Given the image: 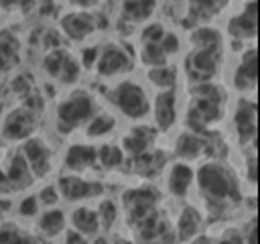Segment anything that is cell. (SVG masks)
Masks as SVG:
<instances>
[{"instance_id": "17", "label": "cell", "mask_w": 260, "mask_h": 244, "mask_svg": "<svg viewBox=\"0 0 260 244\" xmlns=\"http://www.w3.org/2000/svg\"><path fill=\"white\" fill-rule=\"evenodd\" d=\"M154 116H156V122L162 130L173 126V122H175V94L173 92H162L156 98Z\"/></svg>"}, {"instance_id": "34", "label": "cell", "mask_w": 260, "mask_h": 244, "mask_svg": "<svg viewBox=\"0 0 260 244\" xmlns=\"http://www.w3.org/2000/svg\"><path fill=\"white\" fill-rule=\"evenodd\" d=\"M112 128H114V118L102 114V116H95L93 122H89L87 134H89V136H102V134H108Z\"/></svg>"}, {"instance_id": "6", "label": "cell", "mask_w": 260, "mask_h": 244, "mask_svg": "<svg viewBox=\"0 0 260 244\" xmlns=\"http://www.w3.org/2000/svg\"><path fill=\"white\" fill-rule=\"evenodd\" d=\"M22 157H24V161H26L32 177L47 175L49 165H51V159H49V148L45 146L43 140H39V138L26 140V144L22 148Z\"/></svg>"}, {"instance_id": "12", "label": "cell", "mask_w": 260, "mask_h": 244, "mask_svg": "<svg viewBox=\"0 0 260 244\" xmlns=\"http://www.w3.org/2000/svg\"><path fill=\"white\" fill-rule=\"evenodd\" d=\"M230 33L240 39H252L256 35V2H248L246 10L230 20Z\"/></svg>"}, {"instance_id": "33", "label": "cell", "mask_w": 260, "mask_h": 244, "mask_svg": "<svg viewBox=\"0 0 260 244\" xmlns=\"http://www.w3.org/2000/svg\"><path fill=\"white\" fill-rule=\"evenodd\" d=\"M67 57H69V53H65L63 49H55V51H51L47 57H45V69L51 73V75H59L61 73V69H63V63L67 61Z\"/></svg>"}, {"instance_id": "9", "label": "cell", "mask_w": 260, "mask_h": 244, "mask_svg": "<svg viewBox=\"0 0 260 244\" xmlns=\"http://www.w3.org/2000/svg\"><path fill=\"white\" fill-rule=\"evenodd\" d=\"M59 187H61V193L67 197V199H81V197H93V195H100L104 191V185L102 183H89V181H83L79 177H61L59 179Z\"/></svg>"}, {"instance_id": "46", "label": "cell", "mask_w": 260, "mask_h": 244, "mask_svg": "<svg viewBox=\"0 0 260 244\" xmlns=\"http://www.w3.org/2000/svg\"><path fill=\"white\" fill-rule=\"evenodd\" d=\"M248 177H250V181H256V159H254V157L250 159V167H248Z\"/></svg>"}, {"instance_id": "16", "label": "cell", "mask_w": 260, "mask_h": 244, "mask_svg": "<svg viewBox=\"0 0 260 244\" xmlns=\"http://www.w3.org/2000/svg\"><path fill=\"white\" fill-rule=\"evenodd\" d=\"M98 159V150L93 146H85V144H75L67 150V157H65V165L73 171H81V169H87L95 163Z\"/></svg>"}, {"instance_id": "19", "label": "cell", "mask_w": 260, "mask_h": 244, "mask_svg": "<svg viewBox=\"0 0 260 244\" xmlns=\"http://www.w3.org/2000/svg\"><path fill=\"white\" fill-rule=\"evenodd\" d=\"M73 226L77 232L85 234V236H93L100 228V220H98V214L93 209H87V207H79L73 211Z\"/></svg>"}, {"instance_id": "14", "label": "cell", "mask_w": 260, "mask_h": 244, "mask_svg": "<svg viewBox=\"0 0 260 244\" xmlns=\"http://www.w3.org/2000/svg\"><path fill=\"white\" fill-rule=\"evenodd\" d=\"M236 85L240 89H254L256 85V49H248L236 71Z\"/></svg>"}, {"instance_id": "51", "label": "cell", "mask_w": 260, "mask_h": 244, "mask_svg": "<svg viewBox=\"0 0 260 244\" xmlns=\"http://www.w3.org/2000/svg\"><path fill=\"white\" fill-rule=\"evenodd\" d=\"M95 244H108V242H106L104 238H98V240H95Z\"/></svg>"}, {"instance_id": "47", "label": "cell", "mask_w": 260, "mask_h": 244, "mask_svg": "<svg viewBox=\"0 0 260 244\" xmlns=\"http://www.w3.org/2000/svg\"><path fill=\"white\" fill-rule=\"evenodd\" d=\"M49 43H51V45H59V37H57L55 33H49V35H47V45H49Z\"/></svg>"}, {"instance_id": "44", "label": "cell", "mask_w": 260, "mask_h": 244, "mask_svg": "<svg viewBox=\"0 0 260 244\" xmlns=\"http://www.w3.org/2000/svg\"><path fill=\"white\" fill-rule=\"evenodd\" d=\"M12 187H10V181H8V177H6V173L0 169V193H8Z\"/></svg>"}, {"instance_id": "7", "label": "cell", "mask_w": 260, "mask_h": 244, "mask_svg": "<svg viewBox=\"0 0 260 244\" xmlns=\"http://www.w3.org/2000/svg\"><path fill=\"white\" fill-rule=\"evenodd\" d=\"M35 128V116L30 110L26 108H18L12 110L2 126V134L6 138H26Z\"/></svg>"}, {"instance_id": "10", "label": "cell", "mask_w": 260, "mask_h": 244, "mask_svg": "<svg viewBox=\"0 0 260 244\" xmlns=\"http://www.w3.org/2000/svg\"><path fill=\"white\" fill-rule=\"evenodd\" d=\"M93 22L95 20L89 14H85V12H71V14H65L63 16L61 26H63V30H65V35L69 39L79 41V39L87 37L93 30Z\"/></svg>"}, {"instance_id": "15", "label": "cell", "mask_w": 260, "mask_h": 244, "mask_svg": "<svg viewBox=\"0 0 260 244\" xmlns=\"http://www.w3.org/2000/svg\"><path fill=\"white\" fill-rule=\"evenodd\" d=\"M6 177H8L12 189H24V187H28L32 183V173H30V169H28V165H26L22 155H14L10 159Z\"/></svg>"}, {"instance_id": "25", "label": "cell", "mask_w": 260, "mask_h": 244, "mask_svg": "<svg viewBox=\"0 0 260 244\" xmlns=\"http://www.w3.org/2000/svg\"><path fill=\"white\" fill-rule=\"evenodd\" d=\"M63 226H65V216H63L59 209L47 211V214L41 218V222H39V228H41L47 236H57V234L63 230Z\"/></svg>"}, {"instance_id": "35", "label": "cell", "mask_w": 260, "mask_h": 244, "mask_svg": "<svg viewBox=\"0 0 260 244\" xmlns=\"http://www.w3.org/2000/svg\"><path fill=\"white\" fill-rule=\"evenodd\" d=\"M61 79L65 81V83H73L77 77H79V63L69 55L67 57V61L63 63V69H61Z\"/></svg>"}, {"instance_id": "42", "label": "cell", "mask_w": 260, "mask_h": 244, "mask_svg": "<svg viewBox=\"0 0 260 244\" xmlns=\"http://www.w3.org/2000/svg\"><path fill=\"white\" fill-rule=\"evenodd\" d=\"M81 57H83V59H81V61H83V65H85V67H91V65H93V61H95V57H98V49H95V47H89V49H85V51H83V55H81Z\"/></svg>"}, {"instance_id": "24", "label": "cell", "mask_w": 260, "mask_h": 244, "mask_svg": "<svg viewBox=\"0 0 260 244\" xmlns=\"http://www.w3.org/2000/svg\"><path fill=\"white\" fill-rule=\"evenodd\" d=\"M165 230H167V224H165V220L156 211H152L150 216H146L140 222V236H142V240H154L156 236H162Z\"/></svg>"}, {"instance_id": "38", "label": "cell", "mask_w": 260, "mask_h": 244, "mask_svg": "<svg viewBox=\"0 0 260 244\" xmlns=\"http://www.w3.org/2000/svg\"><path fill=\"white\" fill-rule=\"evenodd\" d=\"M160 49H162V53L165 55H169V53H175L177 49H179V41H177V37L175 35H165L162 39H160Z\"/></svg>"}, {"instance_id": "2", "label": "cell", "mask_w": 260, "mask_h": 244, "mask_svg": "<svg viewBox=\"0 0 260 244\" xmlns=\"http://www.w3.org/2000/svg\"><path fill=\"white\" fill-rule=\"evenodd\" d=\"M93 114V100L87 94H75L67 102H63L57 110L59 118V132H71L79 122L87 120Z\"/></svg>"}, {"instance_id": "26", "label": "cell", "mask_w": 260, "mask_h": 244, "mask_svg": "<svg viewBox=\"0 0 260 244\" xmlns=\"http://www.w3.org/2000/svg\"><path fill=\"white\" fill-rule=\"evenodd\" d=\"M197 228H199V214L193 207H185L179 218V236L187 240L197 232Z\"/></svg>"}, {"instance_id": "50", "label": "cell", "mask_w": 260, "mask_h": 244, "mask_svg": "<svg viewBox=\"0 0 260 244\" xmlns=\"http://www.w3.org/2000/svg\"><path fill=\"white\" fill-rule=\"evenodd\" d=\"M8 67H10V63L0 55V71H2V69H8Z\"/></svg>"}, {"instance_id": "45", "label": "cell", "mask_w": 260, "mask_h": 244, "mask_svg": "<svg viewBox=\"0 0 260 244\" xmlns=\"http://www.w3.org/2000/svg\"><path fill=\"white\" fill-rule=\"evenodd\" d=\"M67 244H85V240H83L81 234L71 232V234H67Z\"/></svg>"}, {"instance_id": "48", "label": "cell", "mask_w": 260, "mask_h": 244, "mask_svg": "<svg viewBox=\"0 0 260 244\" xmlns=\"http://www.w3.org/2000/svg\"><path fill=\"white\" fill-rule=\"evenodd\" d=\"M193 244H213V242H211V240H209L207 236H201V238H197V240H195Z\"/></svg>"}, {"instance_id": "13", "label": "cell", "mask_w": 260, "mask_h": 244, "mask_svg": "<svg viewBox=\"0 0 260 244\" xmlns=\"http://www.w3.org/2000/svg\"><path fill=\"white\" fill-rule=\"evenodd\" d=\"M236 128L240 138L252 140L256 136V104L254 102H242L236 114Z\"/></svg>"}, {"instance_id": "53", "label": "cell", "mask_w": 260, "mask_h": 244, "mask_svg": "<svg viewBox=\"0 0 260 244\" xmlns=\"http://www.w3.org/2000/svg\"><path fill=\"white\" fill-rule=\"evenodd\" d=\"M118 244H128V242H122V240H120V242H118Z\"/></svg>"}, {"instance_id": "8", "label": "cell", "mask_w": 260, "mask_h": 244, "mask_svg": "<svg viewBox=\"0 0 260 244\" xmlns=\"http://www.w3.org/2000/svg\"><path fill=\"white\" fill-rule=\"evenodd\" d=\"M219 104H213L209 100H201V98H195L191 110H189V116H187V122L193 130H203L209 122H215L219 118Z\"/></svg>"}, {"instance_id": "29", "label": "cell", "mask_w": 260, "mask_h": 244, "mask_svg": "<svg viewBox=\"0 0 260 244\" xmlns=\"http://www.w3.org/2000/svg\"><path fill=\"white\" fill-rule=\"evenodd\" d=\"M98 159H100V163H102L104 167H108V169L120 167L122 161H124L122 150H120L118 146H114V144H104V146L98 150Z\"/></svg>"}, {"instance_id": "22", "label": "cell", "mask_w": 260, "mask_h": 244, "mask_svg": "<svg viewBox=\"0 0 260 244\" xmlns=\"http://www.w3.org/2000/svg\"><path fill=\"white\" fill-rule=\"evenodd\" d=\"M191 41L195 51H219V33L213 28H197Z\"/></svg>"}, {"instance_id": "41", "label": "cell", "mask_w": 260, "mask_h": 244, "mask_svg": "<svg viewBox=\"0 0 260 244\" xmlns=\"http://www.w3.org/2000/svg\"><path fill=\"white\" fill-rule=\"evenodd\" d=\"M41 201L47 203V205L57 203V191H55V187H45V189L41 191Z\"/></svg>"}, {"instance_id": "32", "label": "cell", "mask_w": 260, "mask_h": 244, "mask_svg": "<svg viewBox=\"0 0 260 244\" xmlns=\"http://www.w3.org/2000/svg\"><path fill=\"white\" fill-rule=\"evenodd\" d=\"M148 77L158 87H171L175 83V71L171 67H165V65L162 67H152L148 71Z\"/></svg>"}, {"instance_id": "27", "label": "cell", "mask_w": 260, "mask_h": 244, "mask_svg": "<svg viewBox=\"0 0 260 244\" xmlns=\"http://www.w3.org/2000/svg\"><path fill=\"white\" fill-rule=\"evenodd\" d=\"M156 2H124V16L130 20H144L152 14Z\"/></svg>"}, {"instance_id": "39", "label": "cell", "mask_w": 260, "mask_h": 244, "mask_svg": "<svg viewBox=\"0 0 260 244\" xmlns=\"http://www.w3.org/2000/svg\"><path fill=\"white\" fill-rule=\"evenodd\" d=\"M12 87H14V92H18V94H24V92H30L32 87H30V79L26 77V75H18L14 81H12Z\"/></svg>"}, {"instance_id": "18", "label": "cell", "mask_w": 260, "mask_h": 244, "mask_svg": "<svg viewBox=\"0 0 260 244\" xmlns=\"http://www.w3.org/2000/svg\"><path fill=\"white\" fill-rule=\"evenodd\" d=\"M152 136H154V132H152L150 128H146V126L134 128L128 136H124V148H126V152L138 157L140 152H144V150L148 148Z\"/></svg>"}, {"instance_id": "49", "label": "cell", "mask_w": 260, "mask_h": 244, "mask_svg": "<svg viewBox=\"0 0 260 244\" xmlns=\"http://www.w3.org/2000/svg\"><path fill=\"white\" fill-rule=\"evenodd\" d=\"M0 209L4 211V209H10V201L8 199H0Z\"/></svg>"}, {"instance_id": "40", "label": "cell", "mask_w": 260, "mask_h": 244, "mask_svg": "<svg viewBox=\"0 0 260 244\" xmlns=\"http://www.w3.org/2000/svg\"><path fill=\"white\" fill-rule=\"evenodd\" d=\"M18 211H20L22 216H35V214H37V199H35V197H26V199L20 203Z\"/></svg>"}, {"instance_id": "20", "label": "cell", "mask_w": 260, "mask_h": 244, "mask_svg": "<svg viewBox=\"0 0 260 244\" xmlns=\"http://www.w3.org/2000/svg\"><path fill=\"white\" fill-rule=\"evenodd\" d=\"M193 181V171L187 165H175L169 177V187L175 195H185Z\"/></svg>"}, {"instance_id": "4", "label": "cell", "mask_w": 260, "mask_h": 244, "mask_svg": "<svg viewBox=\"0 0 260 244\" xmlns=\"http://www.w3.org/2000/svg\"><path fill=\"white\" fill-rule=\"evenodd\" d=\"M158 193L152 187H140L124 193V203L128 211V222H142L146 216L154 211V201Z\"/></svg>"}, {"instance_id": "28", "label": "cell", "mask_w": 260, "mask_h": 244, "mask_svg": "<svg viewBox=\"0 0 260 244\" xmlns=\"http://www.w3.org/2000/svg\"><path fill=\"white\" fill-rule=\"evenodd\" d=\"M0 55L12 65L18 57V41L10 30H0Z\"/></svg>"}, {"instance_id": "30", "label": "cell", "mask_w": 260, "mask_h": 244, "mask_svg": "<svg viewBox=\"0 0 260 244\" xmlns=\"http://www.w3.org/2000/svg\"><path fill=\"white\" fill-rule=\"evenodd\" d=\"M0 244H35V240L12 226H4L0 228Z\"/></svg>"}, {"instance_id": "52", "label": "cell", "mask_w": 260, "mask_h": 244, "mask_svg": "<svg viewBox=\"0 0 260 244\" xmlns=\"http://www.w3.org/2000/svg\"><path fill=\"white\" fill-rule=\"evenodd\" d=\"M219 244H230V242H228V240H221V242H219Z\"/></svg>"}, {"instance_id": "3", "label": "cell", "mask_w": 260, "mask_h": 244, "mask_svg": "<svg viewBox=\"0 0 260 244\" xmlns=\"http://www.w3.org/2000/svg\"><path fill=\"white\" fill-rule=\"evenodd\" d=\"M112 100L130 118H142L150 110L146 94L136 83H122V85H118L114 89V94H112Z\"/></svg>"}, {"instance_id": "31", "label": "cell", "mask_w": 260, "mask_h": 244, "mask_svg": "<svg viewBox=\"0 0 260 244\" xmlns=\"http://www.w3.org/2000/svg\"><path fill=\"white\" fill-rule=\"evenodd\" d=\"M165 59H167V55L162 53L158 43H144V49H142V61L144 63L154 65V67H162Z\"/></svg>"}, {"instance_id": "36", "label": "cell", "mask_w": 260, "mask_h": 244, "mask_svg": "<svg viewBox=\"0 0 260 244\" xmlns=\"http://www.w3.org/2000/svg\"><path fill=\"white\" fill-rule=\"evenodd\" d=\"M98 220H102L104 228H112V224L116 220V205L112 201H104L98 209Z\"/></svg>"}, {"instance_id": "23", "label": "cell", "mask_w": 260, "mask_h": 244, "mask_svg": "<svg viewBox=\"0 0 260 244\" xmlns=\"http://www.w3.org/2000/svg\"><path fill=\"white\" fill-rule=\"evenodd\" d=\"M175 150H177V157L181 159H195L203 150V140L195 134H181Z\"/></svg>"}, {"instance_id": "5", "label": "cell", "mask_w": 260, "mask_h": 244, "mask_svg": "<svg viewBox=\"0 0 260 244\" xmlns=\"http://www.w3.org/2000/svg\"><path fill=\"white\" fill-rule=\"evenodd\" d=\"M217 61H219V51H193L185 63L187 73L197 81H205L217 71Z\"/></svg>"}, {"instance_id": "1", "label": "cell", "mask_w": 260, "mask_h": 244, "mask_svg": "<svg viewBox=\"0 0 260 244\" xmlns=\"http://www.w3.org/2000/svg\"><path fill=\"white\" fill-rule=\"evenodd\" d=\"M197 183L203 189V193L209 197V201L215 199V203H217V201H225V199H240L234 175L219 163L203 165L197 173Z\"/></svg>"}, {"instance_id": "43", "label": "cell", "mask_w": 260, "mask_h": 244, "mask_svg": "<svg viewBox=\"0 0 260 244\" xmlns=\"http://www.w3.org/2000/svg\"><path fill=\"white\" fill-rule=\"evenodd\" d=\"M246 240L248 244H256V220L254 218L246 224Z\"/></svg>"}, {"instance_id": "11", "label": "cell", "mask_w": 260, "mask_h": 244, "mask_svg": "<svg viewBox=\"0 0 260 244\" xmlns=\"http://www.w3.org/2000/svg\"><path fill=\"white\" fill-rule=\"evenodd\" d=\"M128 67H130V57L122 49L112 47V45L102 53L100 63H98V71L102 75H114V73L128 69Z\"/></svg>"}, {"instance_id": "21", "label": "cell", "mask_w": 260, "mask_h": 244, "mask_svg": "<svg viewBox=\"0 0 260 244\" xmlns=\"http://www.w3.org/2000/svg\"><path fill=\"white\" fill-rule=\"evenodd\" d=\"M162 165H165V152H160V150H154V152H146L144 150L134 161L136 171L142 173V175H154Z\"/></svg>"}, {"instance_id": "37", "label": "cell", "mask_w": 260, "mask_h": 244, "mask_svg": "<svg viewBox=\"0 0 260 244\" xmlns=\"http://www.w3.org/2000/svg\"><path fill=\"white\" fill-rule=\"evenodd\" d=\"M162 37H165V30H162V26H160L158 22L148 24V26L144 28V33H142V41H144V43H160Z\"/></svg>"}]
</instances>
